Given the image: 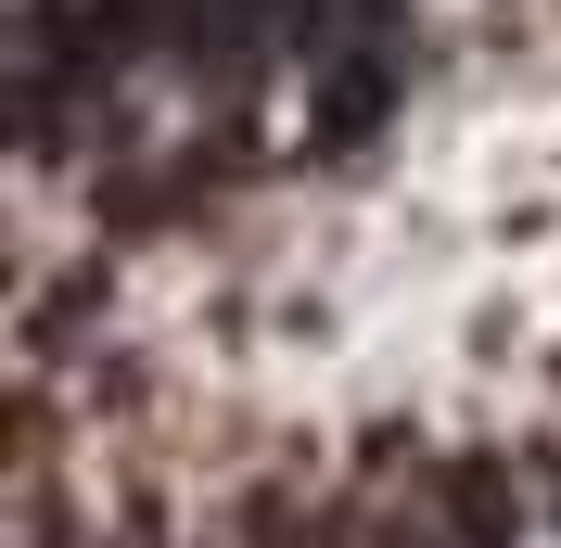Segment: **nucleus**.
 <instances>
[{
	"mask_svg": "<svg viewBox=\"0 0 561 548\" xmlns=\"http://www.w3.org/2000/svg\"><path fill=\"white\" fill-rule=\"evenodd\" d=\"M434 498H447V523H459V548H511L524 536V472H511V459H485V446H447V459H434Z\"/></svg>",
	"mask_w": 561,
	"mask_h": 548,
	"instance_id": "obj_1",
	"label": "nucleus"
},
{
	"mask_svg": "<svg viewBox=\"0 0 561 548\" xmlns=\"http://www.w3.org/2000/svg\"><path fill=\"white\" fill-rule=\"evenodd\" d=\"M396 90H409V77H396V52H357V38H345V52L319 65V128H307V140H319V153H357V140L383 128Z\"/></svg>",
	"mask_w": 561,
	"mask_h": 548,
	"instance_id": "obj_2",
	"label": "nucleus"
},
{
	"mask_svg": "<svg viewBox=\"0 0 561 548\" xmlns=\"http://www.w3.org/2000/svg\"><path fill=\"white\" fill-rule=\"evenodd\" d=\"M230 548H370V536H357V511H307L294 484H255L243 523H230Z\"/></svg>",
	"mask_w": 561,
	"mask_h": 548,
	"instance_id": "obj_3",
	"label": "nucleus"
}]
</instances>
